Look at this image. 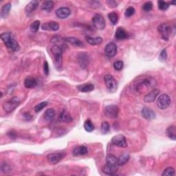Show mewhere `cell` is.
Wrapping results in <instances>:
<instances>
[{"label": "cell", "instance_id": "6da1fadb", "mask_svg": "<svg viewBox=\"0 0 176 176\" xmlns=\"http://www.w3.org/2000/svg\"><path fill=\"white\" fill-rule=\"evenodd\" d=\"M157 85L156 78L150 76L138 77L131 84V87L136 93L143 94L147 90L154 88Z\"/></svg>", "mask_w": 176, "mask_h": 176}, {"label": "cell", "instance_id": "7a4b0ae2", "mask_svg": "<svg viewBox=\"0 0 176 176\" xmlns=\"http://www.w3.org/2000/svg\"><path fill=\"white\" fill-rule=\"evenodd\" d=\"M118 158L112 154H108L106 157V165L103 168V172L108 175H114L118 169Z\"/></svg>", "mask_w": 176, "mask_h": 176}, {"label": "cell", "instance_id": "3957f363", "mask_svg": "<svg viewBox=\"0 0 176 176\" xmlns=\"http://www.w3.org/2000/svg\"><path fill=\"white\" fill-rule=\"evenodd\" d=\"M6 46L12 52H18L20 49V45L15 39L13 34L11 33H4L0 35Z\"/></svg>", "mask_w": 176, "mask_h": 176}, {"label": "cell", "instance_id": "277c9868", "mask_svg": "<svg viewBox=\"0 0 176 176\" xmlns=\"http://www.w3.org/2000/svg\"><path fill=\"white\" fill-rule=\"evenodd\" d=\"M51 51L55 56V67L59 70L61 68L63 63V51L61 48L58 45H54L51 48Z\"/></svg>", "mask_w": 176, "mask_h": 176}, {"label": "cell", "instance_id": "5b68a950", "mask_svg": "<svg viewBox=\"0 0 176 176\" xmlns=\"http://www.w3.org/2000/svg\"><path fill=\"white\" fill-rule=\"evenodd\" d=\"M104 80H105V86L107 88H108V90L109 92L114 93L117 90V87H118L117 83H116L115 78L113 77L112 75L110 74L105 75L104 77Z\"/></svg>", "mask_w": 176, "mask_h": 176}, {"label": "cell", "instance_id": "8992f818", "mask_svg": "<svg viewBox=\"0 0 176 176\" xmlns=\"http://www.w3.org/2000/svg\"><path fill=\"white\" fill-rule=\"evenodd\" d=\"M119 114V108L117 105H110L106 106L104 109V114L107 118H116Z\"/></svg>", "mask_w": 176, "mask_h": 176}, {"label": "cell", "instance_id": "52a82bcc", "mask_svg": "<svg viewBox=\"0 0 176 176\" xmlns=\"http://www.w3.org/2000/svg\"><path fill=\"white\" fill-rule=\"evenodd\" d=\"M20 103V100L17 96L12 97L8 101L6 102L4 105V109L6 112L11 113L16 109Z\"/></svg>", "mask_w": 176, "mask_h": 176}, {"label": "cell", "instance_id": "ba28073f", "mask_svg": "<svg viewBox=\"0 0 176 176\" xmlns=\"http://www.w3.org/2000/svg\"><path fill=\"white\" fill-rule=\"evenodd\" d=\"M159 33L161 34L162 38L165 40H169L171 33V27L167 24H160L158 28Z\"/></svg>", "mask_w": 176, "mask_h": 176}, {"label": "cell", "instance_id": "9c48e42d", "mask_svg": "<svg viewBox=\"0 0 176 176\" xmlns=\"http://www.w3.org/2000/svg\"><path fill=\"white\" fill-rule=\"evenodd\" d=\"M171 104V99L167 94H162L160 95L157 101V105H158V108L161 109H165L169 108Z\"/></svg>", "mask_w": 176, "mask_h": 176}, {"label": "cell", "instance_id": "30bf717a", "mask_svg": "<svg viewBox=\"0 0 176 176\" xmlns=\"http://www.w3.org/2000/svg\"><path fill=\"white\" fill-rule=\"evenodd\" d=\"M66 154L65 153H52L47 156L48 161L51 165H56L64 158Z\"/></svg>", "mask_w": 176, "mask_h": 176}, {"label": "cell", "instance_id": "8fae6325", "mask_svg": "<svg viewBox=\"0 0 176 176\" xmlns=\"http://www.w3.org/2000/svg\"><path fill=\"white\" fill-rule=\"evenodd\" d=\"M92 23L94 26L95 27L96 29L99 30L104 29L106 26L105 19L103 18L101 15L99 14H96L94 15L92 19Z\"/></svg>", "mask_w": 176, "mask_h": 176}, {"label": "cell", "instance_id": "7c38bea8", "mask_svg": "<svg viewBox=\"0 0 176 176\" xmlns=\"http://www.w3.org/2000/svg\"><path fill=\"white\" fill-rule=\"evenodd\" d=\"M112 143L118 147H127V143L126 138L122 134H118L116 136H114L112 139Z\"/></svg>", "mask_w": 176, "mask_h": 176}, {"label": "cell", "instance_id": "4fadbf2b", "mask_svg": "<svg viewBox=\"0 0 176 176\" xmlns=\"http://www.w3.org/2000/svg\"><path fill=\"white\" fill-rule=\"evenodd\" d=\"M105 53L108 57H114L117 53V46L113 42L108 43L105 48Z\"/></svg>", "mask_w": 176, "mask_h": 176}, {"label": "cell", "instance_id": "5bb4252c", "mask_svg": "<svg viewBox=\"0 0 176 176\" xmlns=\"http://www.w3.org/2000/svg\"><path fill=\"white\" fill-rule=\"evenodd\" d=\"M160 93V91L158 89H155L153 88V90L147 93L145 96L144 97V101L145 103H152L154 100H156L157 98V96Z\"/></svg>", "mask_w": 176, "mask_h": 176}, {"label": "cell", "instance_id": "9a60e30c", "mask_svg": "<svg viewBox=\"0 0 176 176\" xmlns=\"http://www.w3.org/2000/svg\"><path fill=\"white\" fill-rule=\"evenodd\" d=\"M42 29L48 31H57L59 29V25L57 22L50 21L42 25Z\"/></svg>", "mask_w": 176, "mask_h": 176}, {"label": "cell", "instance_id": "2e32d148", "mask_svg": "<svg viewBox=\"0 0 176 176\" xmlns=\"http://www.w3.org/2000/svg\"><path fill=\"white\" fill-rule=\"evenodd\" d=\"M56 17L60 19H65L70 16L71 13L70 10L68 8L61 7L56 11L55 12Z\"/></svg>", "mask_w": 176, "mask_h": 176}, {"label": "cell", "instance_id": "e0dca14e", "mask_svg": "<svg viewBox=\"0 0 176 176\" xmlns=\"http://www.w3.org/2000/svg\"><path fill=\"white\" fill-rule=\"evenodd\" d=\"M129 34L123 28L118 27L116 31L115 37L117 40H124L128 38Z\"/></svg>", "mask_w": 176, "mask_h": 176}, {"label": "cell", "instance_id": "ac0fdd59", "mask_svg": "<svg viewBox=\"0 0 176 176\" xmlns=\"http://www.w3.org/2000/svg\"><path fill=\"white\" fill-rule=\"evenodd\" d=\"M142 115L144 118L148 121H152L156 117L155 112L152 109L148 108H144L142 109Z\"/></svg>", "mask_w": 176, "mask_h": 176}, {"label": "cell", "instance_id": "d6986e66", "mask_svg": "<svg viewBox=\"0 0 176 176\" xmlns=\"http://www.w3.org/2000/svg\"><path fill=\"white\" fill-rule=\"evenodd\" d=\"M59 121L64 122H70L72 121V118L71 115L70 114L67 110H62V112L60 113V115H59Z\"/></svg>", "mask_w": 176, "mask_h": 176}, {"label": "cell", "instance_id": "ffe728a7", "mask_svg": "<svg viewBox=\"0 0 176 176\" xmlns=\"http://www.w3.org/2000/svg\"><path fill=\"white\" fill-rule=\"evenodd\" d=\"M72 153H73V156H84L87 153V148L84 145L78 146L77 147H75L73 152H72Z\"/></svg>", "mask_w": 176, "mask_h": 176}, {"label": "cell", "instance_id": "44dd1931", "mask_svg": "<svg viewBox=\"0 0 176 176\" xmlns=\"http://www.w3.org/2000/svg\"><path fill=\"white\" fill-rule=\"evenodd\" d=\"M39 4V2L37 0H34V1H31L29 4H28V5L26 6V8H25V11L27 14H30L31 12H33L36 10V8L38 7V6Z\"/></svg>", "mask_w": 176, "mask_h": 176}, {"label": "cell", "instance_id": "7402d4cb", "mask_svg": "<svg viewBox=\"0 0 176 176\" xmlns=\"http://www.w3.org/2000/svg\"><path fill=\"white\" fill-rule=\"evenodd\" d=\"M64 40L65 41V42L69 43L73 45L74 46H77V47H82L83 46V42L80 41L77 38H75V37H66V38H64Z\"/></svg>", "mask_w": 176, "mask_h": 176}, {"label": "cell", "instance_id": "603a6c76", "mask_svg": "<svg viewBox=\"0 0 176 176\" xmlns=\"http://www.w3.org/2000/svg\"><path fill=\"white\" fill-rule=\"evenodd\" d=\"M37 82L36 79L33 77H27L26 79L24 81V86L26 88H29V89H31V88H34L37 86Z\"/></svg>", "mask_w": 176, "mask_h": 176}, {"label": "cell", "instance_id": "cb8c5ba5", "mask_svg": "<svg viewBox=\"0 0 176 176\" xmlns=\"http://www.w3.org/2000/svg\"><path fill=\"white\" fill-rule=\"evenodd\" d=\"M166 134L171 139L174 140H176V128L174 125H172L166 129Z\"/></svg>", "mask_w": 176, "mask_h": 176}, {"label": "cell", "instance_id": "d4e9b609", "mask_svg": "<svg viewBox=\"0 0 176 176\" xmlns=\"http://www.w3.org/2000/svg\"><path fill=\"white\" fill-rule=\"evenodd\" d=\"M54 8V2L52 1H46L42 3L41 6V9L46 12H50Z\"/></svg>", "mask_w": 176, "mask_h": 176}, {"label": "cell", "instance_id": "484cf974", "mask_svg": "<svg viewBox=\"0 0 176 176\" xmlns=\"http://www.w3.org/2000/svg\"><path fill=\"white\" fill-rule=\"evenodd\" d=\"M11 3H8L5 5L2 6L1 9V16L2 18H6L9 15V12L11 9Z\"/></svg>", "mask_w": 176, "mask_h": 176}, {"label": "cell", "instance_id": "4316f807", "mask_svg": "<svg viewBox=\"0 0 176 176\" xmlns=\"http://www.w3.org/2000/svg\"><path fill=\"white\" fill-rule=\"evenodd\" d=\"M86 41L88 43L92 46L99 45V44L103 42V39L101 37H95V38H93V37H86Z\"/></svg>", "mask_w": 176, "mask_h": 176}, {"label": "cell", "instance_id": "83f0119b", "mask_svg": "<svg viewBox=\"0 0 176 176\" xmlns=\"http://www.w3.org/2000/svg\"><path fill=\"white\" fill-rule=\"evenodd\" d=\"M55 110L52 108L47 109L43 114L44 118H45L47 121H52L53 118L55 117Z\"/></svg>", "mask_w": 176, "mask_h": 176}, {"label": "cell", "instance_id": "f1b7e54d", "mask_svg": "<svg viewBox=\"0 0 176 176\" xmlns=\"http://www.w3.org/2000/svg\"><path fill=\"white\" fill-rule=\"evenodd\" d=\"M130 158V156L129 153H122V155L119 157V158L118 159V162L119 166H122L126 164V163L129 161V160Z\"/></svg>", "mask_w": 176, "mask_h": 176}, {"label": "cell", "instance_id": "f546056e", "mask_svg": "<svg viewBox=\"0 0 176 176\" xmlns=\"http://www.w3.org/2000/svg\"><path fill=\"white\" fill-rule=\"evenodd\" d=\"M78 89L82 92H90L94 90V86L93 84H85L78 86Z\"/></svg>", "mask_w": 176, "mask_h": 176}, {"label": "cell", "instance_id": "4dcf8cb0", "mask_svg": "<svg viewBox=\"0 0 176 176\" xmlns=\"http://www.w3.org/2000/svg\"><path fill=\"white\" fill-rule=\"evenodd\" d=\"M108 17L113 25H116L118 23V15L117 13H116V12H110V13L108 15Z\"/></svg>", "mask_w": 176, "mask_h": 176}, {"label": "cell", "instance_id": "1f68e13d", "mask_svg": "<svg viewBox=\"0 0 176 176\" xmlns=\"http://www.w3.org/2000/svg\"><path fill=\"white\" fill-rule=\"evenodd\" d=\"M84 129L87 132H92L94 130V126L90 120H87L84 123Z\"/></svg>", "mask_w": 176, "mask_h": 176}, {"label": "cell", "instance_id": "d6a6232c", "mask_svg": "<svg viewBox=\"0 0 176 176\" xmlns=\"http://www.w3.org/2000/svg\"><path fill=\"white\" fill-rule=\"evenodd\" d=\"M40 26V21L37 20V21H34L33 23L30 25V30L32 33H37V31L39 30V28Z\"/></svg>", "mask_w": 176, "mask_h": 176}, {"label": "cell", "instance_id": "836d02e7", "mask_svg": "<svg viewBox=\"0 0 176 176\" xmlns=\"http://www.w3.org/2000/svg\"><path fill=\"white\" fill-rule=\"evenodd\" d=\"M100 130L103 134H107L110 130V126L108 122H103L101 124V127H100Z\"/></svg>", "mask_w": 176, "mask_h": 176}, {"label": "cell", "instance_id": "e575fe53", "mask_svg": "<svg viewBox=\"0 0 176 176\" xmlns=\"http://www.w3.org/2000/svg\"><path fill=\"white\" fill-rule=\"evenodd\" d=\"M175 175V169L173 167H168L165 169L164 172L162 173V175H167V176H173Z\"/></svg>", "mask_w": 176, "mask_h": 176}, {"label": "cell", "instance_id": "d590c367", "mask_svg": "<svg viewBox=\"0 0 176 176\" xmlns=\"http://www.w3.org/2000/svg\"><path fill=\"white\" fill-rule=\"evenodd\" d=\"M47 105H48V103H47L46 101H44V102L41 103H39V104H38V105L34 107V111H35V112L38 113V112L42 111V110L44 108H46V107L47 106Z\"/></svg>", "mask_w": 176, "mask_h": 176}, {"label": "cell", "instance_id": "8d00e7d4", "mask_svg": "<svg viewBox=\"0 0 176 176\" xmlns=\"http://www.w3.org/2000/svg\"><path fill=\"white\" fill-rule=\"evenodd\" d=\"M158 8L161 11H166L167 10L169 7V4L164 1H158Z\"/></svg>", "mask_w": 176, "mask_h": 176}, {"label": "cell", "instance_id": "74e56055", "mask_svg": "<svg viewBox=\"0 0 176 176\" xmlns=\"http://www.w3.org/2000/svg\"><path fill=\"white\" fill-rule=\"evenodd\" d=\"M135 9L132 6H130L127 8V10L125 12V16L126 17H130L132 15H134L135 14Z\"/></svg>", "mask_w": 176, "mask_h": 176}, {"label": "cell", "instance_id": "f35d334b", "mask_svg": "<svg viewBox=\"0 0 176 176\" xmlns=\"http://www.w3.org/2000/svg\"><path fill=\"white\" fill-rule=\"evenodd\" d=\"M124 67V63L122 61H116L114 64V68L116 70L121 71L122 70V68Z\"/></svg>", "mask_w": 176, "mask_h": 176}, {"label": "cell", "instance_id": "ab89813d", "mask_svg": "<svg viewBox=\"0 0 176 176\" xmlns=\"http://www.w3.org/2000/svg\"><path fill=\"white\" fill-rule=\"evenodd\" d=\"M152 8H153V4L152 2H146L143 6V9L144 10V11L145 12H149L150 11H152Z\"/></svg>", "mask_w": 176, "mask_h": 176}, {"label": "cell", "instance_id": "60d3db41", "mask_svg": "<svg viewBox=\"0 0 176 176\" xmlns=\"http://www.w3.org/2000/svg\"><path fill=\"white\" fill-rule=\"evenodd\" d=\"M106 4H108V6L109 8H115L118 6V2L116 1H113V0H109V1H107Z\"/></svg>", "mask_w": 176, "mask_h": 176}, {"label": "cell", "instance_id": "b9f144b4", "mask_svg": "<svg viewBox=\"0 0 176 176\" xmlns=\"http://www.w3.org/2000/svg\"><path fill=\"white\" fill-rule=\"evenodd\" d=\"M159 58L161 61H165L166 58H167V53H166V50L165 49L163 50L161 53H160Z\"/></svg>", "mask_w": 176, "mask_h": 176}, {"label": "cell", "instance_id": "7bdbcfd3", "mask_svg": "<svg viewBox=\"0 0 176 176\" xmlns=\"http://www.w3.org/2000/svg\"><path fill=\"white\" fill-rule=\"evenodd\" d=\"M43 71H44V73H45L46 75H48L49 74V72H50V69H49V65L48 62L46 61L43 64Z\"/></svg>", "mask_w": 176, "mask_h": 176}, {"label": "cell", "instance_id": "ee69618b", "mask_svg": "<svg viewBox=\"0 0 176 176\" xmlns=\"http://www.w3.org/2000/svg\"><path fill=\"white\" fill-rule=\"evenodd\" d=\"M8 136L10 137L12 139H15L17 138V133L14 131H11L8 133Z\"/></svg>", "mask_w": 176, "mask_h": 176}, {"label": "cell", "instance_id": "f6af8a7d", "mask_svg": "<svg viewBox=\"0 0 176 176\" xmlns=\"http://www.w3.org/2000/svg\"><path fill=\"white\" fill-rule=\"evenodd\" d=\"M24 117L26 118V120H27V121L30 120V118H29V117H30V118H32V116H31V115H30L29 113H28V112L25 113V114H24Z\"/></svg>", "mask_w": 176, "mask_h": 176}, {"label": "cell", "instance_id": "bcb514c9", "mask_svg": "<svg viewBox=\"0 0 176 176\" xmlns=\"http://www.w3.org/2000/svg\"><path fill=\"white\" fill-rule=\"evenodd\" d=\"M170 4H175V1H174V2H170Z\"/></svg>", "mask_w": 176, "mask_h": 176}]
</instances>
